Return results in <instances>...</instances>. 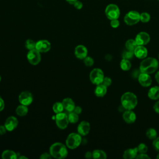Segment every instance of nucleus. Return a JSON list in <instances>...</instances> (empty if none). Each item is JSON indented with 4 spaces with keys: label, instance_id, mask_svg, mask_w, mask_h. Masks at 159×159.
<instances>
[{
    "label": "nucleus",
    "instance_id": "obj_1",
    "mask_svg": "<svg viewBox=\"0 0 159 159\" xmlns=\"http://www.w3.org/2000/svg\"><path fill=\"white\" fill-rule=\"evenodd\" d=\"M158 68V60L152 57L144 58L140 64L139 70L141 73H145L147 74H152L156 71Z\"/></svg>",
    "mask_w": 159,
    "mask_h": 159
},
{
    "label": "nucleus",
    "instance_id": "obj_2",
    "mask_svg": "<svg viewBox=\"0 0 159 159\" xmlns=\"http://www.w3.org/2000/svg\"><path fill=\"white\" fill-rule=\"evenodd\" d=\"M49 153L53 158L58 159L65 158L68 155L66 145L61 142H55L50 147Z\"/></svg>",
    "mask_w": 159,
    "mask_h": 159
},
{
    "label": "nucleus",
    "instance_id": "obj_3",
    "mask_svg": "<svg viewBox=\"0 0 159 159\" xmlns=\"http://www.w3.org/2000/svg\"><path fill=\"white\" fill-rule=\"evenodd\" d=\"M121 104L126 110H132L137 104V98L131 92H126L121 96Z\"/></svg>",
    "mask_w": 159,
    "mask_h": 159
},
{
    "label": "nucleus",
    "instance_id": "obj_4",
    "mask_svg": "<svg viewBox=\"0 0 159 159\" xmlns=\"http://www.w3.org/2000/svg\"><path fill=\"white\" fill-rule=\"evenodd\" d=\"M82 141L81 135L78 133L70 134L66 139V145L70 149H75L80 146Z\"/></svg>",
    "mask_w": 159,
    "mask_h": 159
},
{
    "label": "nucleus",
    "instance_id": "obj_5",
    "mask_svg": "<svg viewBox=\"0 0 159 159\" xmlns=\"http://www.w3.org/2000/svg\"><path fill=\"white\" fill-rule=\"evenodd\" d=\"M105 14L109 20L117 19L120 16V10L117 5L110 4L106 7Z\"/></svg>",
    "mask_w": 159,
    "mask_h": 159
},
{
    "label": "nucleus",
    "instance_id": "obj_6",
    "mask_svg": "<svg viewBox=\"0 0 159 159\" xmlns=\"http://www.w3.org/2000/svg\"><path fill=\"white\" fill-rule=\"evenodd\" d=\"M104 78V73L100 68H94L89 73L90 81L96 85L101 84Z\"/></svg>",
    "mask_w": 159,
    "mask_h": 159
},
{
    "label": "nucleus",
    "instance_id": "obj_7",
    "mask_svg": "<svg viewBox=\"0 0 159 159\" xmlns=\"http://www.w3.org/2000/svg\"><path fill=\"white\" fill-rule=\"evenodd\" d=\"M140 14L136 11H130L124 16V20L128 25H133L140 21Z\"/></svg>",
    "mask_w": 159,
    "mask_h": 159
},
{
    "label": "nucleus",
    "instance_id": "obj_8",
    "mask_svg": "<svg viewBox=\"0 0 159 159\" xmlns=\"http://www.w3.org/2000/svg\"><path fill=\"white\" fill-rule=\"evenodd\" d=\"M55 120L57 127L60 129H66L69 123L68 115L63 112L56 114Z\"/></svg>",
    "mask_w": 159,
    "mask_h": 159
},
{
    "label": "nucleus",
    "instance_id": "obj_9",
    "mask_svg": "<svg viewBox=\"0 0 159 159\" xmlns=\"http://www.w3.org/2000/svg\"><path fill=\"white\" fill-rule=\"evenodd\" d=\"M27 58L28 61L32 65H38L41 60L40 52L37 49H32L29 50L27 54Z\"/></svg>",
    "mask_w": 159,
    "mask_h": 159
},
{
    "label": "nucleus",
    "instance_id": "obj_10",
    "mask_svg": "<svg viewBox=\"0 0 159 159\" xmlns=\"http://www.w3.org/2000/svg\"><path fill=\"white\" fill-rule=\"evenodd\" d=\"M19 101L20 104L27 106L30 105L33 101V96L32 93L28 91H22L19 96Z\"/></svg>",
    "mask_w": 159,
    "mask_h": 159
},
{
    "label": "nucleus",
    "instance_id": "obj_11",
    "mask_svg": "<svg viewBox=\"0 0 159 159\" xmlns=\"http://www.w3.org/2000/svg\"><path fill=\"white\" fill-rule=\"evenodd\" d=\"M150 40V35L148 33L145 32H139L135 37V42L138 45H147Z\"/></svg>",
    "mask_w": 159,
    "mask_h": 159
},
{
    "label": "nucleus",
    "instance_id": "obj_12",
    "mask_svg": "<svg viewBox=\"0 0 159 159\" xmlns=\"http://www.w3.org/2000/svg\"><path fill=\"white\" fill-rule=\"evenodd\" d=\"M51 48V43L47 40H40L36 42L35 49L40 53L48 52Z\"/></svg>",
    "mask_w": 159,
    "mask_h": 159
},
{
    "label": "nucleus",
    "instance_id": "obj_13",
    "mask_svg": "<svg viewBox=\"0 0 159 159\" xmlns=\"http://www.w3.org/2000/svg\"><path fill=\"white\" fill-rule=\"evenodd\" d=\"M18 125V120L14 116H9L7 117L4 122V126L7 131L11 132L14 130Z\"/></svg>",
    "mask_w": 159,
    "mask_h": 159
},
{
    "label": "nucleus",
    "instance_id": "obj_14",
    "mask_svg": "<svg viewBox=\"0 0 159 159\" xmlns=\"http://www.w3.org/2000/svg\"><path fill=\"white\" fill-rule=\"evenodd\" d=\"M138 81L141 86L143 87H148L150 86L152 82V78L149 74L141 72L138 76Z\"/></svg>",
    "mask_w": 159,
    "mask_h": 159
},
{
    "label": "nucleus",
    "instance_id": "obj_15",
    "mask_svg": "<svg viewBox=\"0 0 159 159\" xmlns=\"http://www.w3.org/2000/svg\"><path fill=\"white\" fill-rule=\"evenodd\" d=\"M88 55V49L87 48L83 45H77L75 48V55L76 58L83 60Z\"/></svg>",
    "mask_w": 159,
    "mask_h": 159
},
{
    "label": "nucleus",
    "instance_id": "obj_16",
    "mask_svg": "<svg viewBox=\"0 0 159 159\" xmlns=\"http://www.w3.org/2000/svg\"><path fill=\"white\" fill-rule=\"evenodd\" d=\"M90 130V124L87 121H82L78 124L77 131L81 136H85L88 134Z\"/></svg>",
    "mask_w": 159,
    "mask_h": 159
},
{
    "label": "nucleus",
    "instance_id": "obj_17",
    "mask_svg": "<svg viewBox=\"0 0 159 159\" xmlns=\"http://www.w3.org/2000/svg\"><path fill=\"white\" fill-rule=\"evenodd\" d=\"M122 118L125 122L128 124H132L135 121L136 115L135 112L132 110H126L122 114Z\"/></svg>",
    "mask_w": 159,
    "mask_h": 159
},
{
    "label": "nucleus",
    "instance_id": "obj_18",
    "mask_svg": "<svg viewBox=\"0 0 159 159\" xmlns=\"http://www.w3.org/2000/svg\"><path fill=\"white\" fill-rule=\"evenodd\" d=\"M134 55L140 59H144L147 56L148 51L143 45H138L134 51Z\"/></svg>",
    "mask_w": 159,
    "mask_h": 159
},
{
    "label": "nucleus",
    "instance_id": "obj_19",
    "mask_svg": "<svg viewBox=\"0 0 159 159\" xmlns=\"http://www.w3.org/2000/svg\"><path fill=\"white\" fill-rule=\"evenodd\" d=\"M61 102L63 104L64 109H65L68 112L73 111L76 106L73 100L70 98H66L63 99Z\"/></svg>",
    "mask_w": 159,
    "mask_h": 159
},
{
    "label": "nucleus",
    "instance_id": "obj_20",
    "mask_svg": "<svg viewBox=\"0 0 159 159\" xmlns=\"http://www.w3.org/2000/svg\"><path fill=\"white\" fill-rule=\"evenodd\" d=\"M138 150L137 147L132 148H128L124 151L123 154V158L125 159H132L136 158L137 155Z\"/></svg>",
    "mask_w": 159,
    "mask_h": 159
},
{
    "label": "nucleus",
    "instance_id": "obj_21",
    "mask_svg": "<svg viewBox=\"0 0 159 159\" xmlns=\"http://www.w3.org/2000/svg\"><path fill=\"white\" fill-rule=\"evenodd\" d=\"M148 96L152 100L159 99V86H156L151 88L148 92Z\"/></svg>",
    "mask_w": 159,
    "mask_h": 159
},
{
    "label": "nucleus",
    "instance_id": "obj_22",
    "mask_svg": "<svg viewBox=\"0 0 159 159\" xmlns=\"http://www.w3.org/2000/svg\"><path fill=\"white\" fill-rule=\"evenodd\" d=\"M107 93V87L102 84H98L94 90V94L98 97H103Z\"/></svg>",
    "mask_w": 159,
    "mask_h": 159
},
{
    "label": "nucleus",
    "instance_id": "obj_23",
    "mask_svg": "<svg viewBox=\"0 0 159 159\" xmlns=\"http://www.w3.org/2000/svg\"><path fill=\"white\" fill-rule=\"evenodd\" d=\"M1 157L3 159H16L17 158V155L16 153L12 150H6L2 153Z\"/></svg>",
    "mask_w": 159,
    "mask_h": 159
},
{
    "label": "nucleus",
    "instance_id": "obj_24",
    "mask_svg": "<svg viewBox=\"0 0 159 159\" xmlns=\"http://www.w3.org/2000/svg\"><path fill=\"white\" fill-rule=\"evenodd\" d=\"M28 112V107L27 106L20 104L16 109V113L19 116H25Z\"/></svg>",
    "mask_w": 159,
    "mask_h": 159
},
{
    "label": "nucleus",
    "instance_id": "obj_25",
    "mask_svg": "<svg viewBox=\"0 0 159 159\" xmlns=\"http://www.w3.org/2000/svg\"><path fill=\"white\" fill-rule=\"evenodd\" d=\"M92 153L93 158L94 159H106L107 158L106 153L101 150H94Z\"/></svg>",
    "mask_w": 159,
    "mask_h": 159
},
{
    "label": "nucleus",
    "instance_id": "obj_26",
    "mask_svg": "<svg viewBox=\"0 0 159 159\" xmlns=\"http://www.w3.org/2000/svg\"><path fill=\"white\" fill-rule=\"evenodd\" d=\"M138 46L136 42L134 39H129L127 40L125 43V48L126 49L130 50V51H134V50L136 48V47Z\"/></svg>",
    "mask_w": 159,
    "mask_h": 159
},
{
    "label": "nucleus",
    "instance_id": "obj_27",
    "mask_svg": "<svg viewBox=\"0 0 159 159\" xmlns=\"http://www.w3.org/2000/svg\"><path fill=\"white\" fill-rule=\"evenodd\" d=\"M120 66L123 71H128L131 68V63L129 60L122 58L120 63Z\"/></svg>",
    "mask_w": 159,
    "mask_h": 159
},
{
    "label": "nucleus",
    "instance_id": "obj_28",
    "mask_svg": "<svg viewBox=\"0 0 159 159\" xmlns=\"http://www.w3.org/2000/svg\"><path fill=\"white\" fill-rule=\"evenodd\" d=\"M52 109L55 114L63 112V111L64 110V107H63L62 102H57L54 103V104L52 106Z\"/></svg>",
    "mask_w": 159,
    "mask_h": 159
},
{
    "label": "nucleus",
    "instance_id": "obj_29",
    "mask_svg": "<svg viewBox=\"0 0 159 159\" xmlns=\"http://www.w3.org/2000/svg\"><path fill=\"white\" fill-rule=\"evenodd\" d=\"M68 118L69 122L70 123H76L79 120V116L78 114L75 113L74 111L70 112L68 114Z\"/></svg>",
    "mask_w": 159,
    "mask_h": 159
},
{
    "label": "nucleus",
    "instance_id": "obj_30",
    "mask_svg": "<svg viewBox=\"0 0 159 159\" xmlns=\"http://www.w3.org/2000/svg\"><path fill=\"white\" fill-rule=\"evenodd\" d=\"M146 135L149 139L154 140L157 137V132L155 129L149 128L146 132Z\"/></svg>",
    "mask_w": 159,
    "mask_h": 159
},
{
    "label": "nucleus",
    "instance_id": "obj_31",
    "mask_svg": "<svg viewBox=\"0 0 159 159\" xmlns=\"http://www.w3.org/2000/svg\"><path fill=\"white\" fill-rule=\"evenodd\" d=\"M35 46H36V42H35L32 39L26 40L25 42V47L27 50H30L32 49H35Z\"/></svg>",
    "mask_w": 159,
    "mask_h": 159
},
{
    "label": "nucleus",
    "instance_id": "obj_32",
    "mask_svg": "<svg viewBox=\"0 0 159 159\" xmlns=\"http://www.w3.org/2000/svg\"><path fill=\"white\" fill-rule=\"evenodd\" d=\"M134 55V52L133 51H130L127 49L124 50V52L122 53V58L127 59V60H130L132 58Z\"/></svg>",
    "mask_w": 159,
    "mask_h": 159
},
{
    "label": "nucleus",
    "instance_id": "obj_33",
    "mask_svg": "<svg viewBox=\"0 0 159 159\" xmlns=\"http://www.w3.org/2000/svg\"><path fill=\"white\" fill-rule=\"evenodd\" d=\"M150 19V15L147 12H142L140 14V20L143 23L148 22Z\"/></svg>",
    "mask_w": 159,
    "mask_h": 159
},
{
    "label": "nucleus",
    "instance_id": "obj_34",
    "mask_svg": "<svg viewBox=\"0 0 159 159\" xmlns=\"http://www.w3.org/2000/svg\"><path fill=\"white\" fill-rule=\"evenodd\" d=\"M137 150H138V153H145L147 150H148V147L147 146L143 143H140L137 147Z\"/></svg>",
    "mask_w": 159,
    "mask_h": 159
},
{
    "label": "nucleus",
    "instance_id": "obj_35",
    "mask_svg": "<svg viewBox=\"0 0 159 159\" xmlns=\"http://www.w3.org/2000/svg\"><path fill=\"white\" fill-rule=\"evenodd\" d=\"M84 63L86 66H91L93 65L94 64V60L93 58L90 57H86L84 59Z\"/></svg>",
    "mask_w": 159,
    "mask_h": 159
},
{
    "label": "nucleus",
    "instance_id": "obj_36",
    "mask_svg": "<svg viewBox=\"0 0 159 159\" xmlns=\"http://www.w3.org/2000/svg\"><path fill=\"white\" fill-rule=\"evenodd\" d=\"M111 83H112V80H111V79L109 77L106 76V77L104 78V79H103L102 82L101 84H102L103 85H104L105 86H106V87L107 88V87H109V86H111Z\"/></svg>",
    "mask_w": 159,
    "mask_h": 159
},
{
    "label": "nucleus",
    "instance_id": "obj_37",
    "mask_svg": "<svg viewBox=\"0 0 159 159\" xmlns=\"http://www.w3.org/2000/svg\"><path fill=\"white\" fill-rule=\"evenodd\" d=\"M153 147L155 150L159 152V137H157L153 140Z\"/></svg>",
    "mask_w": 159,
    "mask_h": 159
},
{
    "label": "nucleus",
    "instance_id": "obj_38",
    "mask_svg": "<svg viewBox=\"0 0 159 159\" xmlns=\"http://www.w3.org/2000/svg\"><path fill=\"white\" fill-rule=\"evenodd\" d=\"M111 26L112 27V28H117L119 26V21L118 20V19H113V20H111Z\"/></svg>",
    "mask_w": 159,
    "mask_h": 159
},
{
    "label": "nucleus",
    "instance_id": "obj_39",
    "mask_svg": "<svg viewBox=\"0 0 159 159\" xmlns=\"http://www.w3.org/2000/svg\"><path fill=\"white\" fill-rule=\"evenodd\" d=\"M136 158H137V159H150V157L144 153H141L140 154H137V155L136 156Z\"/></svg>",
    "mask_w": 159,
    "mask_h": 159
},
{
    "label": "nucleus",
    "instance_id": "obj_40",
    "mask_svg": "<svg viewBox=\"0 0 159 159\" xmlns=\"http://www.w3.org/2000/svg\"><path fill=\"white\" fill-rule=\"evenodd\" d=\"M52 157L51 156V155L48 153H43L42 154H41V155L40 156V159H48V158H51Z\"/></svg>",
    "mask_w": 159,
    "mask_h": 159
},
{
    "label": "nucleus",
    "instance_id": "obj_41",
    "mask_svg": "<svg viewBox=\"0 0 159 159\" xmlns=\"http://www.w3.org/2000/svg\"><path fill=\"white\" fill-rule=\"evenodd\" d=\"M73 5L77 9H81L83 7V3L79 1H77Z\"/></svg>",
    "mask_w": 159,
    "mask_h": 159
},
{
    "label": "nucleus",
    "instance_id": "obj_42",
    "mask_svg": "<svg viewBox=\"0 0 159 159\" xmlns=\"http://www.w3.org/2000/svg\"><path fill=\"white\" fill-rule=\"evenodd\" d=\"M73 111H74L75 113H76L77 114L79 115V114H80L81 113V112H82V108H81L80 106H75V107Z\"/></svg>",
    "mask_w": 159,
    "mask_h": 159
},
{
    "label": "nucleus",
    "instance_id": "obj_43",
    "mask_svg": "<svg viewBox=\"0 0 159 159\" xmlns=\"http://www.w3.org/2000/svg\"><path fill=\"white\" fill-rule=\"evenodd\" d=\"M6 131H7V130H6L4 125H0V135H2L5 134Z\"/></svg>",
    "mask_w": 159,
    "mask_h": 159
},
{
    "label": "nucleus",
    "instance_id": "obj_44",
    "mask_svg": "<svg viewBox=\"0 0 159 159\" xmlns=\"http://www.w3.org/2000/svg\"><path fill=\"white\" fill-rule=\"evenodd\" d=\"M4 106H5L4 101L3 99L1 97H0V112L4 109Z\"/></svg>",
    "mask_w": 159,
    "mask_h": 159
},
{
    "label": "nucleus",
    "instance_id": "obj_45",
    "mask_svg": "<svg viewBox=\"0 0 159 159\" xmlns=\"http://www.w3.org/2000/svg\"><path fill=\"white\" fill-rule=\"evenodd\" d=\"M153 109L154 111L157 112L159 114V101H157L153 106Z\"/></svg>",
    "mask_w": 159,
    "mask_h": 159
},
{
    "label": "nucleus",
    "instance_id": "obj_46",
    "mask_svg": "<svg viewBox=\"0 0 159 159\" xmlns=\"http://www.w3.org/2000/svg\"><path fill=\"white\" fill-rule=\"evenodd\" d=\"M140 73V71H139V70H134V71L132 72V76H133L134 78H138V76H139V75Z\"/></svg>",
    "mask_w": 159,
    "mask_h": 159
},
{
    "label": "nucleus",
    "instance_id": "obj_47",
    "mask_svg": "<svg viewBox=\"0 0 159 159\" xmlns=\"http://www.w3.org/2000/svg\"><path fill=\"white\" fill-rule=\"evenodd\" d=\"M85 157L86 158H93V153L90 152H87L85 154Z\"/></svg>",
    "mask_w": 159,
    "mask_h": 159
},
{
    "label": "nucleus",
    "instance_id": "obj_48",
    "mask_svg": "<svg viewBox=\"0 0 159 159\" xmlns=\"http://www.w3.org/2000/svg\"><path fill=\"white\" fill-rule=\"evenodd\" d=\"M112 56H111V55H110V54H107V55H106V57H105V58L107 60V61H111V60H112Z\"/></svg>",
    "mask_w": 159,
    "mask_h": 159
},
{
    "label": "nucleus",
    "instance_id": "obj_49",
    "mask_svg": "<svg viewBox=\"0 0 159 159\" xmlns=\"http://www.w3.org/2000/svg\"><path fill=\"white\" fill-rule=\"evenodd\" d=\"M155 80L157 81V83L159 84V71L155 75Z\"/></svg>",
    "mask_w": 159,
    "mask_h": 159
},
{
    "label": "nucleus",
    "instance_id": "obj_50",
    "mask_svg": "<svg viewBox=\"0 0 159 159\" xmlns=\"http://www.w3.org/2000/svg\"><path fill=\"white\" fill-rule=\"evenodd\" d=\"M69 4H74L78 0H66Z\"/></svg>",
    "mask_w": 159,
    "mask_h": 159
},
{
    "label": "nucleus",
    "instance_id": "obj_51",
    "mask_svg": "<svg viewBox=\"0 0 159 159\" xmlns=\"http://www.w3.org/2000/svg\"><path fill=\"white\" fill-rule=\"evenodd\" d=\"M19 159H22V158H24V159H27L28 158L27 157H24V156H20L19 157Z\"/></svg>",
    "mask_w": 159,
    "mask_h": 159
},
{
    "label": "nucleus",
    "instance_id": "obj_52",
    "mask_svg": "<svg viewBox=\"0 0 159 159\" xmlns=\"http://www.w3.org/2000/svg\"><path fill=\"white\" fill-rule=\"evenodd\" d=\"M157 159H159V153L157 155Z\"/></svg>",
    "mask_w": 159,
    "mask_h": 159
},
{
    "label": "nucleus",
    "instance_id": "obj_53",
    "mask_svg": "<svg viewBox=\"0 0 159 159\" xmlns=\"http://www.w3.org/2000/svg\"><path fill=\"white\" fill-rule=\"evenodd\" d=\"M1 76H0V81H1Z\"/></svg>",
    "mask_w": 159,
    "mask_h": 159
},
{
    "label": "nucleus",
    "instance_id": "obj_54",
    "mask_svg": "<svg viewBox=\"0 0 159 159\" xmlns=\"http://www.w3.org/2000/svg\"><path fill=\"white\" fill-rule=\"evenodd\" d=\"M158 58H159V55H158Z\"/></svg>",
    "mask_w": 159,
    "mask_h": 159
},
{
    "label": "nucleus",
    "instance_id": "obj_55",
    "mask_svg": "<svg viewBox=\"0 0 159 159\" xmlns=\"http://www.w3.org/2000/svg\"><path fill=\"white\" fill-rule=\"evenodd\" d=\"M158 1H159V0H158Z\"/></svg>",
    "mask_w": 159,
    "mask_h": 159
}]
</instances>
